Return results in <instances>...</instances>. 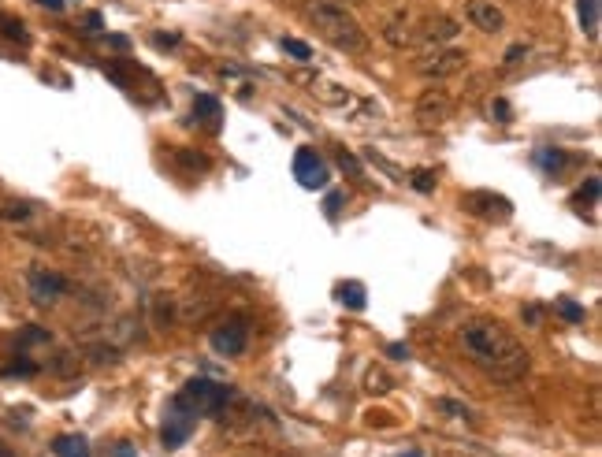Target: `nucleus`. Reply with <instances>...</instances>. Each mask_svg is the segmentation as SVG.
I'll list each match as a JSON object with an SVG mask.
<instances>
[{
    "instance_id": "1",
    "label": "nucleus",
    "mask_w": 602,
    "mask_h": 457,
    "mask_svg": "<svg viewBox=\"0 0 602 457\" xmlns=\"http://www.w3.org/2000/svg\"><path fill=\"white\" fill-rule=\"evenodd\" d=\"M461 346L469 353V361L487 379H498V383H517L521 376H528V350H524L517 335H513L506 324H498L491 316H472L465 320L458 331Z\"/></svg>"
},
{
    "instance_id": "2",
    "label": "nucleus",
    "mask_w": 602,
    "mask_h": 457,
    "mask_svg": "<svg viewBox=\"0 0 602 457\" xmlns=\"http://www.w3.org/2000/svg\"><path fill=\"white\" fill-rule=\"evenodd\" d=\"M305 19H309V27H313L324 41H331L335 49L365 53V45H368L365 30H361V23H357L342 4H331V0H309V4H305Z\"/></svg>"
},
{
    "instance_id": "3",
    "label": "nucleus",
    "mask_w": 602,
    "mask_h": 457,
    "mask_svg": "<svg viewBox=\"0 0 602 457\" xmlns=\"http://www.w3.org/2000/svg\"><path fill=\"white\" fill-rule=\"evenodd\" d=\"M171 402L179 405V409H186L190 417H216V413L227 409L231 391L223 383H216V379H190Z\"/></svg>"
},
{
    "instance_id": "4",
    "label": "nucleus",
    "mask_w": 602,
    "mask_h": 457,
    "mask_svg": "<svg viewBox=\"0 0 602 457\" xmlns=\"http://www.w3.org/2000/svg\"><path fill=\"white\" fill-rule=\"evenodd\" d=\"M465 60H469V56L461 53V49H439V45H435L432 53H424L417 60V71L424 79L443 82V79H450V75L465 71Z\"/></svg>"
},
{
    "instance_id": "5",
    "label": "nucleus",
    "mask_w": 602,
    "mask_h": 457,
    "mask_svg": "<svg viewBox=\"0 0 602 457\" xmlns=\"http://www.w3.org/2000/svg\"><path fill=\"white\" fill-rule=\"evenodd\" d=\"M294 179H298L305 190H324L331 171L316 149H298V153H294Z\"/></svg>"
},
{
    "instance_id": "6",
    "label": "nucleus",
    "mask_w": 602,
    "mask_h": 457,
    "mask_svg": "<svg viewBox=\"0 0 602 457\" xmlns=\"http://www.w3.org/2000/svg\"><path fill=\"white\" fill-rule=\"evenodd\" d=\"M246 346H249V327L242 316H231V320H223L212 331V350L223 353V357H238V353H246Z\"/></svg>"
},
{
    "instance_id": "7",
    "label": "nucleus",
    "mask_w": 602,
    "mask_h": 457,
    "mask_svg": "<svg viewBox=\"0 0 602 457\" xmlns=\"http://www.w3.org/2000/svg\"><path fill=\"white\" fill-rule=\"evenodd\" d=\"M454 112V101H450V93L446 90H424L417 97V119L420 127H443L446 119Z\"/></svg>"
},
{
    "instance_id": "8",
    "label": "nucleus",
    "mask_w": 602,
    "mask_h": 457,
    "mask_svg": "<svg viewBox=\"0 0 602 457\" xmlns=\"http://www.w3.org/2000/svg\"><path fill=\"white\" fill-rule=\"evenodd\" d=\"M27 287H30V298L38 301V305H53V301H60L67 294V279L49 272V268H30Z\"/></svg>"
},
{
    "instance_id": "9",
    "label": "nucleus",
    "mask_w": 602,
    "mask_h": 457,
    "mask_svg": "<svg viewBox=\"0 0 602 457\" xmlns=\"http://www.w3.org/2000/svg\"><path fill=\"white\" fill-rule=\"evenodd\" d=\"M461 205H465L472 216H484V220H506V216H510V201L491 194V190H472V194L461 197Z\"/></svg>"
},
{
    "instance_id": "10",
    "label": "nucleus",
    "mask_w": 602,
    "mask_h": 457,
    "mask_svg": "<svg viewBox=\"0 0 602 457\" xmlns=\"http://www.w3.org/2000/svg\"><path fill=\"white\" fill-rule=\"evenodd\" d=\"M465 19L476 30H484V34H498V30L506 27V15H502V8H498L495 0H469L465 4Z\"/></svg>"
},
{
    "instance_id": "11",
    "label": "nucleus",
    "mask_w": 602,
    "mask_h": 457,
    "mask_svg": "<svg viewBox=\"0 0 602 457\" xmlns=\"http://www.w3.org/2000/svg\"><path fill=\"white\" fill-rule=\"evenodd\" d=\"M383 41H387L391 49H409V45H417V19L406 12L391 15V19L383 23Z\"/></svg>"
},
{
    "instance_id": "12",
    "label": "nucleus",
    "mask_w": 602,
    "mask_h": 457,
    "mask_svg": "<svg viewBox=\"0 0 602 457\" xmlns=\"http://www.w3.org/2000/svg\"><path fill=\"white\" fill-rule=\"evenodd\" d=\"M461 34V27L450 19V15H428L424 23H417V41H428V45H443V41H454Z\"/></svg>"
},
{
    "instance_id": "13",
    "label": "nucleus",
    "mask_w": 602,
    "mask_h": 457,
    "mask_svg": "<svg viewBox=\"0 0 602 457\" xmlns=\"http://www.w3.org/2000/svg\"><path fill=\"white\" fill-rule=\"evenodd\" d=\"M194 424H197V417H190L186 409H179V405L171 402V413H168V420H164V446H183L186 439H190V431H194Z\"/></svg>"
},
{
    "instance_id": "14",
    "label": "nucleus",
    "mask_w": 602,
    "mask_h": 457,
    "mask_svg": "<svg viewBox=\"0 0 602 457\" xmlns=\"http://www.w3.org/2000/svg\"><path fill=\"white\" fill-rule=\"evenodd\" d=\"M56 457H90V446H86V439H79V435H60L53 443Z\"/></svg>"
},
{
    "instance_id": "15",
    "label": "nucleus",
    "mask_w": 602,
    "mask_h": 457,
    "mask_svg": "<svg viewBox=\"0 0 602 457\" xmlns=\"http://www.w3.org/2000/svg\"><path fill=\"white\" fill-rule=\"evenodd\" d=\"M580 23H584V34L588 38H599V0H580Z\"/></svg>"
},
{
    "instance_id": "16",
    "label": "nucleus",
    "mask_w": 602,
    "mask_h": 457,
    "mask_svg": "<svg viewBox=\"0 0 602 457\" xmlns=\"http://www.w3.org/2000/svg\"><path fill=\"white\" fill-rule=\"evenodd\" d=\"M339 301L342 305H350V309H365V287H361V283H342Z\"/></svg>"
},
{
    "instance_id": "17",
    "label": "nucleus",
    "mask_w": 602,
    "mask_h": 457,
    "mask_svg": "<svg viewBox=\"0 0 602 457\" xmlns=\"http://www.w3.org/2000/svg\"><path fill=\"white\" fill-rule=\"evenodd\" d=\"M194 116H205V123H216V119H220V101H216V97H197Z\"/></svg>"
},
{
    "instance_id": "18",
    "label": "nucleus",
    "mask_w": 602,
    "mask_h": 457,
    "mask_svg": "<svg viewBox=\"0 0 602 457\" xmlns=\"http://www.w3.org/2000/svg\"><path fill=\"white\" fill-rule=\"evenodd\" d=\"M175 160L190 171H209V157H201V153H190V149H175Z\"/></svg>"
},
{
    "instance_id": "19",
    "label": "nucleus",
    "mask_w": 602,
    "mask_h": 457,
    "mask_svg": "<svg viewBox=\"0 0 602 457\" xmlns=\"http://www.w3.org/2000/svg\"><path fill=\"white\" fill-rule=\"evenodd\" d=\"M554 309H558V316H562V320H569V324H584V309H580L576 301L558 298V305H554Z\"/></svg>"
},
{
    "instance_id": "20",
    "label": "nucleus",
    "mask_w": 602,
    "mask_h": 457,
    "mask_svg": "<svg viewBox=\"0 0 602 457\" xmlns=\"http://www.w3.org/2000/svg\"><path fill=\"white\" fill-rule=\"evenodd\" d=\"M283 49H287L290 56H298V60H313V49L298 38H283Z\"/></svg>"
},
{
    "instance_id": "21",
    "label": "nucleus",
    "mask_w": 602,
    "mask_h": 457,
    "mask_svg": "<svg viewBox=\"0 0 602 457\" xmlns=\"http://www.w3.org/2000/svg\"><path fill=\"white\" fill-rule=\"evenodd\" d=\"M413 186H417L420 194H428V190H435V175L428 168H417L413 171Z\"/></svg>"
},
{
    "instance_id": "22",
    "label": "nucleus",
    "mask_w": 602,
    "mask_h": 457,
    "mask_svg": "<svg viewBox=\"0 0 602 457\" xmlns=\"http://www.w3.org/2000/svg\"><path fill=\"white\" fill-rule=\"evenodd\" d=\"M536 160H539V164H543V168H547V171H558V168H562V164H565L562 153H550V149H539Z\"/></svg>"
},
{
    "instance_id": "23",
    "label": "nucleus",
    "mask_w": 602,
    "mask_h": 457,
    "mask_svg": "<svg viewBox=\"0 0 602 457\" xmlns=\"http://www.w3.org/2000/svg\"><path fill=\"white\" fill-rule=\"evenodd\" d=\"M365 383H368V391H380V394H383V391H391V379L383 376L380 368H372V372H368Z\"/></svg>"
},
{
    "instance_id": "24",
    "label": "nucleus",
    "mask_w": 602,
    "mask_h": 457,
    "mask_svg": "<svg viewBox=\"0 0 602 457\" xmlns=\"http://www.w3.org/2000/svg\"><path fill=\"white\" fill-rule=\"evenodd\" d=\"M435 405H439V409H443V413H454V417H465V420L472 417V409H469V405L450 402V398H439V402H435Z\"/></svg>"
},
{
    "instance_id": "25",
    "label": "nucleus",
    "mask_w": 602,
    "mask_h": 457,
    "mask_svg": "<svg viewBox=\"0 0 602 457\" xmlns=\"http://www.w3.org/2000/svg\"><path fill=\"white\" fill-rule=\"evenodd\" d=\"M4 216H8V220H27L30 205H19V201H12V205H4Z\"/></svg>"
},
{
    "instance_id": "26",
    "label": "nucleus",
    "mask_w": 602,
    "mask_h": 457,
    "mask_svg": "<svg viewBox=\"0 0 602 457\" xmlns=\"http://www.w3.org/2000/svg\"><path fill=\"white\" fill-rule=\"evenodd\" d=\"M521 56H528V45H513L510 53H506V64H521Z\"/></svg>"
},
{
    "instance_id": "27",
    "label": "nucleus",
    "mask_w": 602,
    "mask_h": 457,
    "mask_svg": "<svg viewBox=\"0 0 602 457\" xmlns=\"http://www.w3.org/2000/svg\"><path fill=\"white\" fill-rule=\"evenodd\" d=\"M580 197L595 201V197H599V179H588V190H580Z\"/></svg>"
},
{
    "instance_id": "28",
    "label": "nucleus",
    "mask_w": 602,
    "mask_h": 457,
    "mask_svg": "<svg viewBox=\"0 0 602 457\" xmlns=\"http://www.w3.org/2000/svg\"><path fill=\"white\" fill-rule=\"evenodd\" d=\"M506 4H510V8H528V12H532V8H539V0H506Z\"/></svg>"
},
{
    "instance_id": "29",
    "label": "nucleus",
    "mask_w": 602,
    "mask_h": 457,
    "mask_svg": "<svg viewBox=\"0 0 602 457\" xmlns=\"http://www.w3.org/2000/svg\"><path fill=\"white\" fill-rule=\"evenodd\" d=\"M339 164H342V168H350V171L357 175V160H354V157H346V153H339Z\"/></svg>"
},
{
    "instance_id": "30",
    "label": "nucleus",
    "mask_w": 602,
    "mask_h": 457,
    "mask_svg": "<svg viewBox=\"0 0 602 457\" xmlns=\"http://www.w3.org/2000/svg\"><path fill=\"white\" fill-rule=\"evenodd\" d=\"M38 4H45V8H53V12H60V8H64V0H38Z\"/></svg>"
},
{
    "instance_id": "31",
    "label": "nucleus",
    "mask_w": 602,
    "mask_h": 457,
    "mask_svg": "<svg viewBox=\"0 0 602 457\" xmlns=\"http://www.w3.org/2000/svg\"><path fill=\"white\" fill-rule=\"evenodd\" d=\"M119 457H134V454H131V450H127V443L119 446Z\"/></svg>"
},
{
    "instance_id": "32",
    "label": "nucleus",
    "mask_w": 602,
    "mask_h": 457,
    "mask_svg": "<svg viewBox=\"0 0 602 457\" xmlns=\"http://www.w3.org/2000/svg\"><path fill=\"white\" fill-rule=\"evenodd\" d=\"M402 457H420V454H402Z\"/></svg>"
}]
</instances>
